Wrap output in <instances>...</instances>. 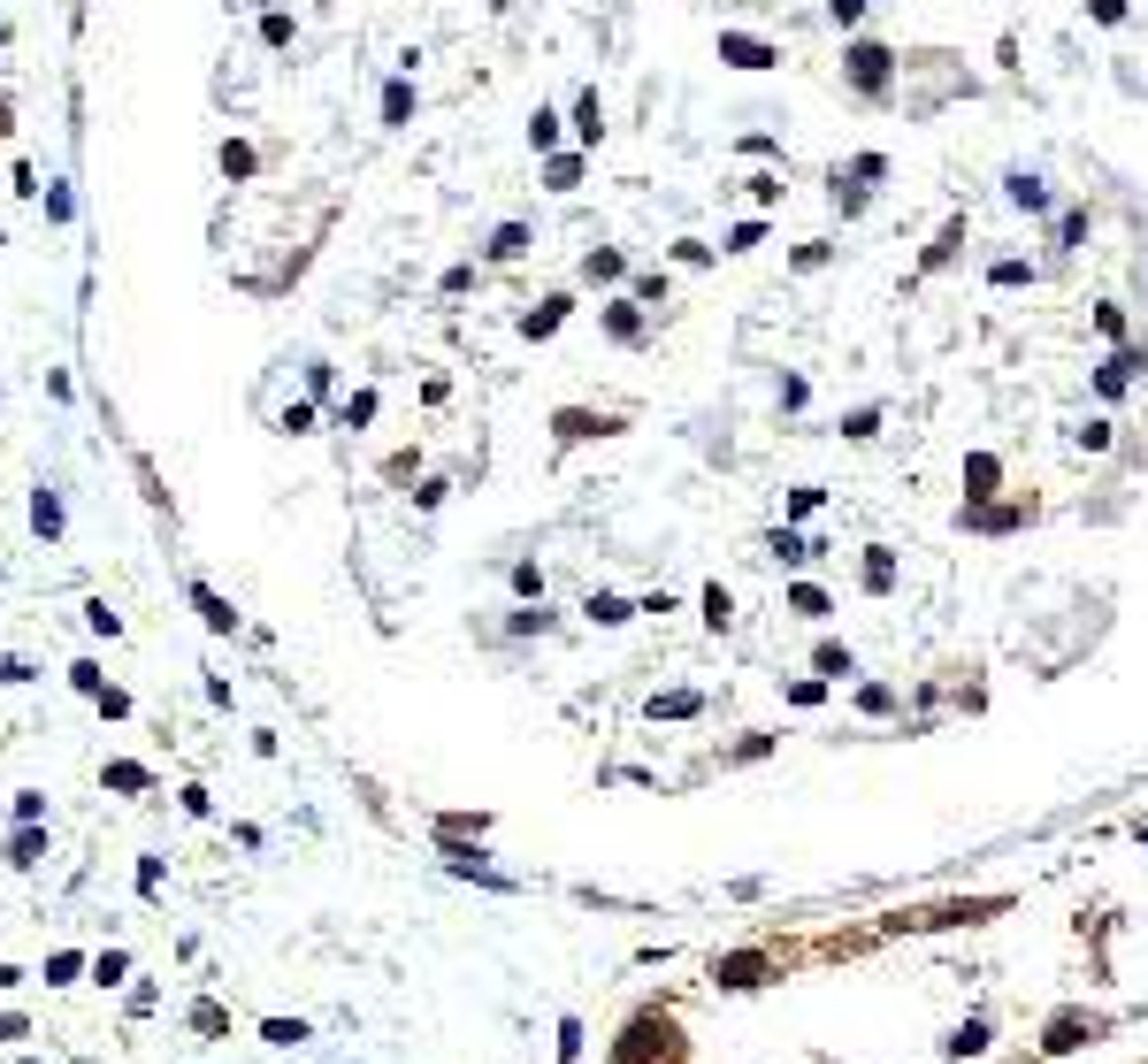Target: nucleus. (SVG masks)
I'll return each instance as SVG.
<instances>
[{"label": "nucleus", "mask_w": 1148, "mask_h": 1064, "mask_svg": "<svg viewBox=\"0 0 1148 1064\" xmlns=\"http://www.w3.org/2000/svg\"><path fill=\"white\" fill-rule=\"evenodd\" d=\"M621 268H628L621 253H590V260H582V276H590V284H598V276H621Z\"/></svg>", "instance_id": "26"}, {"label": "nucleus", "mask_w": 1148, "mask_h": 1064, "mask_svg": "<svg viewBox=\"0 0 1148 1064\" xmlns=\"http://www.w3.org/2000/svg\"><path fill=\"white\" fill-rule=\"evenodd\" d=\"M574 131H582V145H598V131H605V108H598V92H582V108H574Z\"/></svg>", "instance_id": "15"}, {"label": "nucleus", "mask_w": 1148, "mask_h": 1064, "mask_svg": "<svg viewBox=\"0 0 1148 1064\" xmlns=\"http://www.w3.org/2000/svg\"><path fill=\"white\" fill-rule=\"evenodd\" d=\"M789 605H797V613H812V621H819V613H827V598H819V590H812V582H797V598H789Z\"/></svg>", "instance_id": "34"}, {"label": "nucleus", "mask_w": 1148, "mask_h": 1064, "mask_svg": "<svg viewBox=\"0 0 1148 1064\" xmlns=\"http://www.w3.org/2000/svg\"><path fill=\"white\" fill-rule=\"evenodd\" d=\"M719 54L735 61V69H766V61H774V47H758V39H735V31H727V39H719Z\"/></svg>", "instance_id": "7"}, {"label": "nucleus", "mask_w": 1148, "mask_h": 1064, "mask_svg": "<svg viewBox=\"0 0 1148 1064\" xmlns=\"http://www.w3.org/2000/svg\"><path fill=\"white\" fill-rule=\"evenodd\" d=\"M574 176H582V161H574V153H559V161H551V192H574Z\"/></svg>", "instance_id": "28"}, {"label": "nucleus", "mask_w": 1148, "mask_h": 1064, "mask_svg": "<svg viewBox=\"0 0 1148 1064\" xmlns=\"http://www.w3.org/2000/svg\"><path fill=\"white\" fill-rule=\"evenodd\" d=\"M850 85H858V92L889 85V47H850Z\"/></svg>", "instance_id": "4"}, {"label": "nucleus", "mask_w": 1148, "mask_h": 1064, "mask_svg": "<svg viewBox=\"0 0 1148 1064\" xmlns=\"http://www.w3.org/2000/svg\"><path fill=\"white\" fill-rule=\"evenodd\" d=\"M819 674H850V651L842 643H819Z\"/></svg>", "instance_id": "33"}, {"label": "nucleus", "mask_w": 1148, "mask_h": 1064, "mask_svg": "<svg viewBox=\"0 0 1148 1064\" xmlns=\"http://www.w3.org/2000/svg\"><path fill=\"white\" fill-rule=\"evenodd\" d=\"M368 422H375V391H352L344 399V430H368Z\"/></svg>", "instance_id": "21"}, {"label": "nucleus", "mask_w": 1148, "mask_h": 1064, "mask_svg": "<svg viewBox=\"0 0 1148 1064\" xmlns=\"http://www.w3.org/2000/svg\"><path fill=\"white\" fill-rule=\"evenodd\" d=\"M521 245H528V231H521V223H506V231L490 238V260H521Z\"/></svg>", "instance_id": "20"}, {"label": "nucleus", "mask_w": 1148, "mask_h": 1064, "mask_svg": "<svg viewBox=\"0 0 1148 1064\" xmlns=\"http://www.w3.org/2000/svg\"><path fill=\"white\" fill-rule=\"evenodd\" d=\"M31 1026H24V1011H0V1041H24Z\"/></svg>", "instance_id": "39"}, {"label": "nucleus", "mask_w": 1148, "mask_h": 1064, "mask_svg": "<svg viewBox=\"0 0 1148 1064\" xmlns=\"http://www.w3.org/2000/svg\"><path fill=\"white\" fill-rule=\"evenodd\" d=\"M77 973H92V957H85V949H54V957H47V988H69Z\"/></svg>", "instance_id": "9"}, {"label": "nucleus", "mask_w": 1148, "mask_h": 1064, "mask_svg": "<svg viewBox=\"0 0 1148 1064\" xmlns=\"http://www.w3.org/2000/svg\"><path fill=\"white\" fill-rule=\"evenodd\" d=\"M651 713H666V720H689V713H697V697H689V690H674V697H651Z\"/></svg>", "instance_id": "23"}, {"label": "nucleus", "mask_w": 1148, "mask_h": 1064, "mask_svg": "<svg viewBox=\"0 0 1148 1064\" xmlns=\"http://www.w3.org/2000/svg\"><path fill=\"white\" fill-rule=\"evenodd\" d=\"M705 621H713V629H727V621H735V613H727V590H705Z\"/></svg>", "instance_id": "32"}, {"label": "nucleus", "mask_w": 1148, "mask_h": 1064, "mask_svg": "<svg viewBox=\"0 0 1148 1064\" xmlns=\"http://www.w3.org/2000/svg\"><path fill=\"white\" fill-rule=\"evenodd\" d=\"M24 1064H39V1057H24Z\"/></svg>", "instance_id": "42"}, {"label": "nucleus", "mask_w": 1148, "mask_h": 1064, "mask_svg": "<svg viewBox=\"0 0 1148 1064\" xmlns=\"http://www.w3.org/2000/svg\"><path fill=\"white\" fill-rule=\"evenodd\" d=\"M85 621H92V635H123V621L108 613V598H92V605H85Z\"/></svg>", "instance_id": "24"}, {"label": "nucleus", "mask_w": 1148, "mask_h": 1064, "mask_svg": "<svg viewBox=\"0 0 1148 1064\" xmlns=\"http://www.w3.org/2000/svg\"><path fill=\"white\" fill-rule=\"evenodd\" d=\"M1095 1034H1102V1018H1088V1011H1057V1018H1049V1034H1041V1049H1049V1057H1072V1049H1080V1041H1095Z\"/></svg>", "instance_id": "3"}, {"label": "nucleus", "mask_w": 1148, "mask_h": 1064, "mask_svg": "<svg viewBox=\"0 0 1148 1064\" xmlns=\"http://www.w3.org/2000/svg\"><path fill=\"white\" fill-rule=\"evenodd\" d=\"M0 139H8V100H0Z\"/></svg>", "instance_id": "41"}, {"label": "nucleus", "mask_w": 1148, "mask_h": 1064, "mask_svg": "<svg viewBox=\"0 0 1148 1064\" xmlns=\"http://www.w3.org/2000/svg\"><path fill=\"white\" fill-rule=\"evenodd\" d=\"M69 682H77V690H85V697H100V690H108V682H100V666H92V659H77V666H69Z\"/></svg>", "instance_id": "27"}, {"label": "nucleus", "mask_w": 1148, "mask_h": 1064, "mask_svg": "<svg viewBox=\"0 0 1148 1064\" xmlns=\"http://www.w3.org/2000/svg\"><path fill=\"white\" fill-rule=\"evenodd\" d=\"M39 850H47V827H39V820L8 834V865H39Z\"/></svg>", "instance_id": "10"}, {"label": "nucleus", "mask_w": 1148, "mask_h": 1064, "mask_svg": "<svg viewBox=\"0 0 1148 1064\" xmlns=\"http://www.w3.org/2000/svg\"><path fill=\"white\" fill-rule=\"evenodd\" d=\"M260 1041L291 1049V1041H307V1018H260Z\"/></svg>", "instance_id": "16"}, {"label": "nucleus", "mask_w": 1148, "mask_h": 1064, "mask_svg": "<svg viewBox=\"0 0 1148 1064\" xmlns=\"http://www.w3.org/2000/svg\"><path fill=\"white\" fill-rule=\"evenodd\" d=\"M100 781H108V789H123V797L153 789V774H145V766H131V758H108V774H100Z\"/></svg>", "instance_id": "12"}, {"label": "nucleus", "mask_w": 1148, "mask_h": 1064, "mask_svg": "<svg viewBox=\"0 0 1148 1064\" xmlns=\"http://www.w3.org/2000/svg\"><path fill=\"white\" fill-rule=\"evenodd\" d=\"M514 590H521V598H536V590H544V575H536V559H521V567H514Z\"/></svg>", "instance_id": "31"}, {"label": "nucleus", "mask_w": 1148, "mask_h": 1064, "mask_svg": "<svg viewBox=\"0 0 1148 1064\" xmlns=\"http://www.w3.org/2000/svg\"><path fill=\"white\" fill-rule=\"evenodd\" d=\"M406 108H414V100H406V85L383 92V123H406Z\"/></svg>", "instance_id": "35"}, {"label": "nucleus", "mask_w": 1148, "mask_h": 1064, "mask_svg": "<svg viewBox=\"0 0 1148 1064\" xmlns=\"http://www.w3.org/2000/svg\"><path fill=\"white\" fill-rule=\"evenodd\" d=\"M559 1064H582V1018H559Z\"/></svg>", "instance_id": "22"}, {"label": "nucleus", "mask_w": 1148, "mask_h": 1064, "mask_svg": "<svg viewBox=\"0 0 1148 1064\" xmlns=\"http://www.w3.org/2000/svg\"><path fill=\"white\" fill-rule=\"evenodd\" d=\"M31 529H39L47 544H54V536H61V498H54V490H47V483H39V498H31Z\"/></svg>", "instance_id": "8"}, {"label": "nucleus", "mask_w": 1148, "mask_h": 1064, "mask_svg": "<svg viewBox=\"0 0 1148 1064\" xmlns=\"http://www.w3.org/2000/svg\"><path fill=\"white\" fill-rule=\"evenodd\" d=\"M31 820H47V797H39V789H24V797H16V827H31Z\"/></svg>", "instance_id": "29"}, {"label": "nucleus", "mask_w": 1148, "mask_h": 1064, "mask_svg": "<svg viewBox=\"0 0 1148 1064\" xmlns=\"http://www.w3.org/2000/svg\"><path fill=\"white\" fill-rule=\"evenodd\" d=\"M865 16V0H834V24H858Z\"/></svg>", "instance_id": "40"}, {"label": "nucleus", "mask_w": 1148, "mask_h": 1064, "mask_svg": "<svg viewBox=\"0 0 1148 1064\" xmlns=\"http://www.w3.org/2000/svg\"><path fill=\"white\" fill-rule=\"evenodd\" d=\"M192 1034H230V1011L200 996V1004H192Z\"/></svg>", "instance_id": "17"}, {"label": "nucleus", "mask_w": 1148, "mask_h": 1064, "mask_svg": "<svg viewBox=\"0 0 1148 1064\" xmlns=\"http://www.w3.org/2000/svg\"><path fill=\"white\" fill-rule=\"evenodd\" d=\"M559 315H567V299H544V307L521 322V330H528V338H551V330H559Z\"/></svg>", "instance_id": "18"}, {"label": "nucleus", "mask_w": 1148, "mask_h": 1064, "mask_svg": "<svg viewBox=\"0 0 1148 1064\" xmlns=\"http://www.w3.org/2000/svg\"><path fill=\"white\" fill-rule=\"evenodd\" d=\"M988 1049V1018H965V1026H949V1041H942V1057H980Z\"/></svg>", "instance_id": "6"}, {"label": "nucleus", "mask_w": 1148, "mask_h": 1064, "mask_svg": "<svg viewBox=\"0 0 1148 1064\" xmlns=\"http://www.w3.org/2000/svg\"><path fill=\"white\" fill-rule=\"evenodd\" d=\"M582 613H590V621H598V629H621V621H628L635 605H628V598H613V590H598V598L582 605Z\"/></svg>", "instance_id": "14"}, {"label": "nucleus", "mask_w": 1148, "mask_h": 1064, "mask_svg": "<svg viewBox=\"0 0 1148 1064\" xmlns=\"http://www.w3.org/2000/svg\"><path fill=\"white\" fill-rule=\"evenodd\" d=\"M613 1064H682V1034L666 1011H635L621 1041H613Z\"/></svg>", "instance_id": "1"}, {"label": "nucleus", "mask_w": 1148, "mask_h": 1064, "mask_svg": "<svg viewBox=\"0 0 1148 1064\" xmlns=\"http://www.w3.org/2000/svg\"><path fill=\"white\" fill-rule=\"evenodd\" d=\"M774 551H781V559H812V544H804L797 529H781V536H774Z\"/></svg>", "instance_id": "37"}, {"label": "nucleus", "mask_w": 1148, "mask_h": 1064, "mask_svg": "<svg viewBox=\"0 0 1148 1064\" xmlns=\"http://www.w3.org/2000/svg\"><path fill=\"white\" fill-rule=\"evenodd\" d=\"M889 582H896V567H889V551H873V559H865V590H889Z\"/></svg>", "instance_id": "25"}, {"label": "nucleus", "mask_w": 1148, "mask_h": 1064, "mask_svg": "<svg viewBox=\"0 0 1148 1064\" xmlns=\"http://www.w3.org/2000/svg\"><path fill=\"white\" fill-rule=\"evenodd\" d=\"M965 475H973V498H988V483H996V460H988V452H980V460L965 467Z\"/></svg>", "instance_id": "36"}, {"label": "nucleus", "mask_w": 1148, "mask_h": 1064, "mask_svg": "<svg viewBox=\"0 0 1148 1064\" xmlns=\"http://www.w3.org/2000/svg\"><path fill=\"white\" fill-rule=\"evenodd\" d=\"M192 613H200V621H207L215 635H230V629H238V613H230V598H223V590H207V582H192Z\"/></svg>", "instance_id": "5"}, {"label": "nucleus", "mask_w": 1148, "mask_h": 1064, "mask_svg": "<svg viewBox=\"0 0 1148 1064\" xmlns=\"http://www.w3.org/2000/svg\"><path fill=\"white\" fill-rule=\"evenodd\" d=\"M613 430H621L613 414H559V436H567V444L574 436H613Z\"/></svg>", "instance_id": "11"}, {"label": "nucleus", "mask_w": 1148, "mask_h": 1064, "mask_svg": "<svg viewBox=\"0 0 1148 1064\" xmlns=\"http://www.w3.org/2000/svg\"><path fill=\"white\" fill-rule=\"evenodd\" d=\"M92 980H100V988H123V980H131V949H100V957H92Z\"/></svg>", "instance_id": "13"}, {"label": "nucleus", "mask_w": 1148, "mask_h": 1064, "mask_svg": "<svg viewBox=\"0 0 1148 1064\" xmlns=\"http://www.w3.org/2000/svg\"><path fill=\"white\" fill-rule=\"evenodd\" d=\"M139 896H161V858H139Z\"/></svg>", "instance_id": "38"}, {"label": "nucleus", "mask_w": 1148, "mask_h": 1064, "mask_svg": "<svg viewBox=\"0 0 1148 1064\" xmlns=\"http://www.w3.org/2000/svg\"><path fill=\"white\" fill-rule=\"evenodd\" d=\"M483 827H490L483 812H444V820H436V834H444V842H452V834H483Z\"/></svg>", "instance_id": "19"}, {"label": "nucleus", "mask_w": 1148, "mask_h": 1064, "mask_svg": "<svg viewBox=\"0 0 1148 1064\" xmlns=\"http://www.w3.org/2000/svg\"><path fill=\"white\" fill-rule=\"evenodd\" d=\"M766 973H774L766 949H727V957H713V988H758Z\"/></svg>", "instance_id": "2"}, {"label": "nucleus", "mask_w": 1148, "mask_h": 1064, "mask_svg": "<svg viewBox=\"0 0 1148 1064\" xmlns=\"http://www.w3.org/2000/svg\"><path fill=\"white\" fill-rule=\"evenodd\" d=\"M1010 200H1026V207H1049V192L1033 184V176H1010Z\"/></svg>", "instance_id": "30"}]
</instances>
